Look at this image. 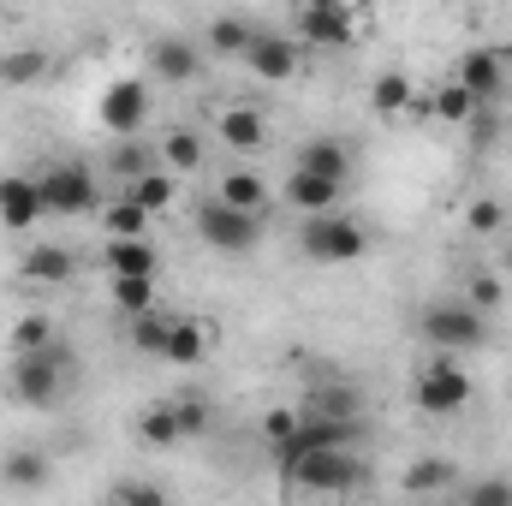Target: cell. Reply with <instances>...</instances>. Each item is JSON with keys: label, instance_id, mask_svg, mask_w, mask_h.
I'll use <instances>...</instances> for the list:
<instances>
[{"label": "cell", "instance_id": "cell-22", "mask_svg": "<svg viewBox=\"0 0 512 506\" xmlns=\"http://www.w3.org/2000/svg\"><path fill=\"white\" fill-rule=\"evenodd\" d=\"M0 477H6L12 489H48L54 459H48V453H36V447H12V453L0 459Z\"/></svg>", "mask_w": 512, "mask_h": 506}, {"label": "cell", "instance_id": "cell-41", "mask_svg": "<svg viewBox=\"0 0 512 506\" xmlns=\"http://www.w3.org/2000/svg\"><path fill=\"white\" fill-rule=\"evenodd\" d=\"M292 429H298V411H268V417H262V441H268V447H286Z\"/></svg>", "mask_w": 512, "mask_h": 506}, {"label": "cell", "instance_id": "cell-24", "mask_svg": "<svg viewBox=\"0 0 512 506\" xmlns=\"http://www.w3.org/2000/svg\"><path fill=\"white\" fill-rule=\"evenodd\" d=\"M42 78H48V48H6V54H0V84H6V90L42 84Z\"/></svg>", "mask_w": 512, "mask_h": 506}, {"label": "cell", "instance_id": "cell-31", "mask_svg": "<svg viewBox=\"0 0 512 506\" xmlns=\"http://www.w3.org/2000/svg\"><path fill=\"white\" fill-rule=\"evenodd\" d=\"M370 108H376V114H405V108H411V78H405V72H382V78L370 84Z\"/></svg>", "mask_w": 512, "mask_h": 506}, {"label": "cell", "instance_id": "cell-8", "mask_svg": "<svg viewBox=\"0 0 512 506\" xmlns=\"http://www.w3.org/2000/svg\"><path fill=\"white\" fill-rule=\"evenodd\" d=\"M471 405V376L459 370V358H429L423 370H417V411H429V417H459Z\"/></svg>", "mask_w": 512, "mask_h": 506}, {"label": "cell", "instance_id": "cell-25", "mask_svg": "<svg viewBox=\"0 0 512 506\" xmlns=\"http://www.w3.org/2000/svg\"><path fill=\"white\" fill-rule=\"evenodd\" d=\"M227 209H245V215H262V203H268V185H262V173L251 167H239V173H227L221 179V191H215Z\"/></svg>", "mask_w": 512, "mask_h": 506}, {"label": "cell", "instance_id": "cell-11", "mask_svg": "<svg viewBox=\"0 0 512 506\" xmlns=\"http://www.w3.org/2000/svg\"><path fill=\"white\" fill-rule=\"evenodd\" d=\"M143 120H149V84L143 78H114L102 90V126L114 137H137Z\"/></svg>", "mask_w": 512, "mask_h": 506}, {"label": "cell", "instance_id": "cell-29", "mask_svg": "<svg viewBox=\"0 0 512 506\" xmlns=\"http://www.w3.org/2000/svg\"><path fill=\"white\" fill-rule=\"evenodd\" d=\"M102 221H108V239H143V233H149V215H143L131 197H120V191H114V203L102 209Z\"/></svg>", "mask_w": 512, "mask_h": 506}, {"label": "cell", "instance_id": "cell-10", "mask_svg": "<svg viewBox=\"0 0 512 506\" xmlns=\"http://www.w3.org/2000/svg\"><path fill=\"white\" fill-rule=\"evenodd\" d=\"M298 36H280V30H256L251 48H245V66H251L256 84H286L298 72Z\"/></svg>", "mask_w": 512, "mask_h": 506}, {"label": "cell", "instance_id": "cell-16", "mask_svg": "<svg viewBox=\"0 0 512 506\" xmlns=\"http://www.w3.org/2000/svg\"><path fill=\"white\" fill-rule=\"evenodd\" d=\"M340 191H346V185H334V179H316V173H298V167H292V173H286V185H280V197H286V203H292L304 221H310V215H334Z\"/></svg>", "mask_w": 512, "mask_h": 506}, {"label": "cell", "instance_id": "cell-40", "mask_svg": "<svg viewBox=\"0 0 512 506\" xmlns=\"http://www.w3.org/2000/svg\"><path fill=\"white\" fill-rule=\"evenodd\" d=\"M465 286H471V292H465V304H471V310H483V316H489V310H501V298H507L495 274H471Z\"/></svg>", "mask_w": 512, "mask_h": 506}, {"label": "cell", "instance_id": "cell-36", "mask_svg": "<svg viewBox=\"0 0 512 506\" xmlns=\"http://www.w3.org/2000/svg\"><path fill=\"white\" fill-rule=\"evenodd\" d=\"M465 227H471L477 239H489V233H501V227H507V209H501L495 197H477V203L465 209Z\"/></svg>", "mask_w": 512, "mask_h": 506}, {"label": "cell", "instance_id": "cell-3", "mask_svg": "<svg viewBox=\"0 0 512 506\" xmlns=\"http://www.w3.org/2000/svg\"><path fill=\"white\" fill-rule=\"evenodd\" d=\"M280 477H286V483H298V489H316V495H346V489H358V483L370 477V459H364V453H352V447H340V453L292 459Z\"/></svg>", "mask_w": 512, "mask_h": 506}, {"label": "cell", "instance_id": "cell-18", "mask_svg": "<svg viewBox=\"0 0 512 506\" xmlns=\"http://www.w3.org/2000/svg\"><path fill=\"white\" fill-rule=\"evenodd\" d=\"M215 137H221L233 155H262V149H268V120H262L256 108H227V114L215 120Z\"/></svg>", "mask_w": 512, "mask_h": 506}, {"label": "cell", "instance_id": "cell-12", "mask_svg": "<svg viewBox=\"0 0 512 506\" xmlns=\"http://www.w3.org/2000/svg\"><path fill=\"white\" fill-rule=\"evenodd\" d=\"M477 108H489L501 90H507V60H501V48H465L459 54V78H453Z\"/></svg>", "mask_w": 512, "mask_h": 506}, {"label": "cell", "instance_id": "cell-20", "mask_svg": "<svg viewBox=\"0 0 512 506\" xmlns=\"http://www.w3.org/2000/svg\"><path fill=\"white\" fill-rule=\"evenodd\" d=\"M203 358H209V328H203V322H191V316H173L161 364H173V370H191V364H203Z\"/></svg>", "mask_w": 512, "mask_h": 506}, {"label": "cell", "instance_id": "cell-19", "mask_svg": "<svg viewBox=\"0 0 512 506\" xmlns=\"http://www.w3.org/2000/svg\"><path fill=\"white\" fill-rule=\"evenodd\" d=\"M108 274L114 280H155L161 274V251L149 239H108Z\"/></svg>", "mask_w": 512, "mask_h": 506}, {"label": "cell", "instance_id": "cell-39", "mask_svg": "<svg viewBox=\"0 0 512 506\" xmlns=\"http://www.w3.org/2000/svg\"><path fill=\"white\" fill-rule=\"evenodd\" d=\"M149 167H161L143 143H120V155H114V173H120V185H131V179H143Z\"/></svg>", "mask_w": 512, "mask_h": 506}, {"label": "cell", "instance_id": "cell-13", "mask_svg": "<svg viewBox=\"0 0 512 506\" xmlns=\"http://www.w3.org/2000/svg\"><path fill=\"white\" fill-rule=\"evenodd\" d=\"M42 215H48V209H42L36 179H30V173H6V179H0V227H6V233H30Z\"/></svg>", "mask_w": 512, "mask_h": 506}, {"label": "cell", "instance_id": "cell-30", "mask_svg": "<svg viewBox=\"0 0 512 506\" xmlns=\"http://www.w3.org/2000/svg\"><path fill=\"white\" fill-rule=\"evenodd\" d=\"M137 441H143V447H173V441H179V417H173V405H149V411L137 417Z\"/></svg>", "mask_w": 512, "mask_h": 506}, {"label": "cell", "instance_id": "cell-23", "mask_svg": "<svg viewBox=\"0 0 512 506\" xmlns=\"http://www.w3.org/2000/svg\"><path fill=\"white\" fill-rule=\"evenodd\" d=\"M453 477H459V465L429 453V459H411V471L399 483H405V495H441V489H453Z\"/></svg>", "mask_w": 512, "mask_h": 506}, {"label": "cell", "instance_id": "cell-14", "mask_svg": "<svg viewBox=\"0 0 512 506\" xmlns=\"http://www.w3.org/2000/svg\"><path fill=\"white\" fill-rule=\"evenodd\" d=\"M197 72H203V48H191L185 36L149 42V78H155V84H191Z\"/></svg>", "mask_w": 512, "mask_h": 506}, {"label": "cell", "instance_id": "cell-15", "mask_svg": "<svg viewBox=\"0 0 512 506\" xmlns=\"http://www.w3.org/2000/svg\"><path fill=\"white\" fill-rule=\"evenodd\" d=\"M292 167L346 185V179H352V143H340V137H310V143H298V161H292Z\"/></svg>", "mask_w": 512, "mask_h": 506}, {"label": "cell", "instance_id": "cell-27", "mask_svg": "<svg viewBox=\"0 0 512 506\" xmlns=\"http://www.w3.org/2000/svg\"><path fill=\"white\" fill-rule=\"evenodd\" d=\"M167 328H173V316H161V310H143V316H131V322H126L131 352H143V358H161V352H167Z\"/></svg>", "mask_w": 512, "mask_h": 506}, {"label": "cell", "instance_id": "cell-35", "mask_svg": "<svg viewBox=\"0 0 512 506\" xmlns=\"http://www.w3.org/2000/svg\"><path fill=\"white\" fill-rule=\"evenodd\" d=\"M173 417H179V441H191V435H209V423H215L209 399H173Z\"/></svg>", "mask_w": 512, "mask_h": 506}, {"label": "cell", "instance_id": "cell-9", "mask_svg": "<svg viewBox=\"0 0 512 506\" xmlns=\"http://www.w3.org/2000/svg\"><path fill=\"white\" fill-rule=\"evenodd\" d=\"M292 24H298V48H352L358 36V18L340 0H310L292 12Z\"/></svg>", "mask_w": 512, "mask_h": 506}, {"label": "cell", "instance_id": "cell-1", "mask_svg": "<svg viewBox=\"0 0 512 506\" xmlns=\"http://www.w3.org/2000/svg\"><path fill=\"white\" fill-rule=\"evenodd\" d=\"M72 381H78V352L54 340L48 352L12 358V370H6V399L24 405V411H54V405L72 393Z\"/></svg>", "mask_w": 512, "mask_h": 506}, {"label": "cell", "instance_id": "cell-38", "mask_svg": "<svg viewBox=\"0 0 512 506\" xmlns=\"http://www.w3.org/2000/svg\"><path fill=\"white\" fill-rule=\"evenodd\" d=\"M465 506H512V477H477L465 489Z\"/></svg>", "mask_w": 512, "mask_h": 506}, {"label": "cell", "instance_id": "cell-4", "mask_svg": "<svg viewBox=\"0 0 512 506\" xmlns=\"http://www.w3.org/2000/svg\"><path fill=\"white\" fill-rule=\"evenodd\" d=\"M36 191H42V209L48 215H90L102 203V185L84 161H54L36 173Z\"/></svg>", "mask_w": 512, "mask_h": 506}, {"label": "cell", "instance_id": "cell-5", "mask_svg": "<svg viewBox=\"0 0 512 506\" xmlns=\"http://www.w3.org/2000/svg\"><path fill=\"white\" fill-rule=\"evenodd\" d=\"M358 417H322V411H298V429L286 447H274V465L286 471L292 459H310V453H340V447H358Z\"/></svg>", "mask_w": 512, "mask_h": 506}, {"label": "cell", "instance_id": "cell-33", "mask_svg": "<svg viewBox=\"0 0 512 506\" xmlns=\"http://www.w3.org/2000/svg\"><path fill=\"white\" fill-rule=\"evenodd\" d=\"M429 108H435V120H441V126H465V120H477V102H471L459 84H441Z\"/></svg>", "mask_w": 512, "mask_h": 506}, {"label": "cell", "instance_id": "cell-32", "mask_svg": "<svg viewBox=\"0 0 512 506\" xmlns=\"http://www.w3.org/2000/svg\"><path fill=\"white\" fill-rule=\"evenodd\" d=\"M48 346H54V322H48V316H18V322H12V358L48 352Z\"/></svg>", "mask_w": 512, "mask_h": 506}, {"label": "cell", "instance_id": "cell-34", "mask_svg": "<svg viewBox=\"0 0 512 506\" xmlns=\"http://www.w3.org/2000/svg\"><path fill=\"white\" fill-rule=\"evenodd\" d=\"M108 292H114V310H126V316L161 310V304H155V298H161V292H155V280H114Z\"/></svg>", "mask_w": 512, "mask_h": 506}, {"label": "cell", "instance_id": "cell-28", "mask_svg": "<svg viewBox=\"0 0 512 506\" xmlns=\"http://www.w3.org/2000/svg\"><path fill=\"white\" fill-rule=\"evenodd\" d=\"M251 36H256L251 18H233V12H227V18H215V24H209V36H203V42H209V54H239V60H245Z\"/></svg>", "mask_w": 512, "mask_h": 506}, {"label": "cell", "instance_id": "cell-7", "mask_svg": "<svg viewBox=\"0 0 512 506\" xmlns=\"http://www.w3.org/2000/svg\"><path fill=\"white\" fill-rule=\"evenodd\" d=\"M197 233L209 239V251L245 256V251H256V245H262V215L227 209L221 197H203V203H197Z\"/></svg>", "mask_w": 512, "mask_h": 506}, {"label": "cell", "instance_id": "cell-26", "mask_svg": "<svg viewBox=\"0 0 512 506\" xmlns=\"http://www.w3.org/2000/svg\"><path fill=\"white\" fill-rule=\"evenodd\" d=\"M120 197H131L143 215H161L167 203H173V173L167 167H149L143 179H131V185H120Z\"/></svg>", "mask_w": 512, "mask_h": 506}, {"label": "cell", "instance_id": "cell-21", "mask_svg": "<svg viewBox=\"0 0 512 506\" xmlns=\"http://www.w3.org/2000/svg\"><path fill=\"white\" fill-rule=\"evenodd\" d=\"M155 161L167 167V173H197L203 161H209V143H203V131L191 126H173L161 137V149H155Z\"/></svg>", "mask_w": 512, "mask_h": 506}, {"label": "cell", "instance_id": "cell-6", "mask_svg": "<svg viewBox=\"0 0 512 506\" xmlns=\"http://www.w3.org/2000/svg\"><path fill=\"white\" fill-rule=\"evenodd\" d=\"M298 251L310 262H358L370 251V233L352 221V215H310L298 227Z\"/></svg>", "mask_w": 512, "mask_h": 506}, {"label": "cell", "instance_id": "cell-37", "mask_svg": "<svg viewBox=\"0 0 512 506\" xmlns=\"http://www.w3.org/2000/svg\"><path fill=\"white\" fill-rule=\"evenodd\" d=\"M114 506H173V495L161 489V483H143V477H131L114 489Z\"/></svg>", "mask_w": 512, "mask_h": 506}, {"label": "cell", "instance_id": "cell-17", "mask_svg": "<svg viewBox=\"0 0 512 506\" xmlns=\"http://www.w3.org/2000/svg\"><path fill=\"white\" fill-rule=\"evenodd\" d=\"M18 274L30 286H66L78 274V256L66 251V245H30V251L18 256Z\"/></svg>", "mask_w": 512, "mask_h": 506}, {"label": "cell", "instance_id": "cell-2", "mask_svg": "<svg viewBox=\"0 0 512 506\" xmlns=\"http://www.w3.org/2000/svg\"><path fill=\"white\" fill-rule=\"evenodd\" d=\"M423 340L441 352V358H459V352H477L489 340V316L471 310L465 298H435L423 310Z\"/></svg>", "mask_w": 512, "mask_h": 506}]
</instances>
